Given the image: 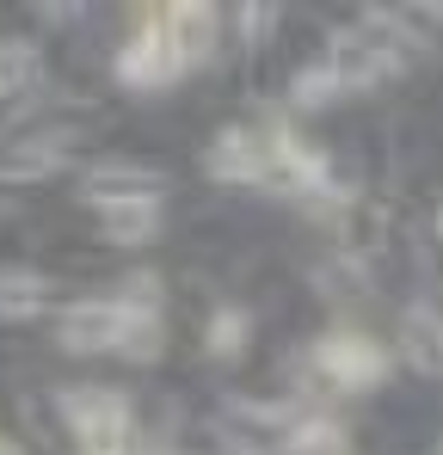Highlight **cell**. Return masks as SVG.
Here are the masks:
<instances>
[{"label": "cell", "mask_w": 443, "mask_h": 455, "mask_svg": "<svg viewBox=\"0 0 443 455\" xmlns=\"http://www.w3.org/2000/svg\"><path fill=\"white\" fill-rule=\"evenodd\" d=\"M62 425L80 455H130L136 450V412L117 387H62Z\"/></svg>", "instance_id": "6da1fadb"}, {"label": "cell", "mask_w": 443, "mask_h": 455, "mask_svg": "<svg viewBox=\"0 0 443 455\" xmlns=\"http://www.w3.org/2000/svg\"><path fill=\"white\" fill-rule=\"evenodd\" d=\"M400 50H407V44L394 37L388 12H369V19L339 25V31L326 37V68L339 75V86H375V80L394 75Z\"/></svg>", "instance_id": "7a4b0ae2"}, {"label": "cell", "mask_w": 443, "mask_h": 455, "mask_svg": "<svg viewBox=\"0 0 443 455\" xmlns=\"http://www.w3.org/2000/svg\"><path fill=\"white\" fill-rule=\"evenodd\" d=\"M124 326H130V307L117 302V296H80L56 320V345L62 351H117Z\"/></svg>", "instance_id": "3957f363"}, {"label": "cell", "mask_w": 443, "mask_h": 455, "mask_svg": "<svg viewBox=\"0 0 443 455\" xmlns=\"http://www.w3.org/2000/svg\"><path fill=\"white\" fill-rule=\"evenodd\" d=\"M173 75H185V56L173 50L166 25L148 12L142 25L130 31V44L117 50V80H130V86H166Z\"/></svg>", "instance_id": "277c9868"}, {"label": "cell", "mask_w": 443, "mask_h": 455, "mask_svg": "<svg viewBox=\"0 0 443 455\" xmlns=\"http://www.w3.org/2000/svg\"><path fill=\"white\" fill-rule=\"evenodd\" d=\"M314 363H320V376L339 381V387H375V381L388 376V351L375 339H364V332H326L314 345Z\"/></svg>", "instance_id": "5b68a950"}, {"label": "cell", "mask_w": 443, "mask_h": 455, "mask_svg": "<svg viewBox=\"0 0 443 455\" xmlns=\"http://www.w3.org/2000/svg\"><path fill=\"white\" fill-rule=\"evenodd\" d=\"M204 166H210L216 179H234V185H265V179H271V142H265V130L234 124V130H222L216 142H210Z\"/></svg>", "instance_id": "8992f818"}, {"label": "cell", "mask_w": 443, "mask_h": 455, "mask_svg": "<svg viewBox=\"0 0 443 455\" xmlns=\"http://www.w3.org/2000/svg\"><path fill=\"white\" fill-rule=\"evenodd\" d=\"M86 204L105 210V204H130V197H160V166H136V160H99L86 179H80Z\"/></svg>", "instance_id": "52a82bcc"}, {"label": "cell", "mask_w": 443, "mask_h": 455, "mask_svg": "<svg viewBox=\"0 0 443 455\" xmlns=\"http://www.w3.org/2000/svg\"><path fill=\"white\" fill-rule=\"evenodd\" d=\"M154 19L166 25L173 50L185 56V68L210 56V44H216V6H204V0H173V6H154Z\"/></svg>", "instance_id": "ba28073f"}, {"label": "cell", "mask_w": 443, "mask_h": 455, "mask_svg": "<svg viewBox=\"0 0 443 455\" xmlns=\"http://www.w3.org/2000/svg\"><path fill=\"white\" fill-rule=\"evenodd\" d=\"M400 351H407L413 370L443 376V314H438V307L413 302L407 314H400Z\"/></svg>", "instance_id": "9c48e42d"}, {"label": "cell", "mask_w": 443, "mask_h": 455, "mask_svg": "<svg viewBox=\"0 0 443 455\" xmlns=\"http://www.w3.org/2000/svg\"><path fill=\"white\" fill-rule=\"evenodd\" d=\"M50 296V277L31 265H0V314L6 320H31Z\"/></svg>", "instance_id": "30bf717a"}, {"label": "cell", "mask_w": 443, "mask_h": 455, "mask_svg": "<svg viewBox=\"0 0 443 455\" xmlns=\"http://www.w3.org/2000/svg\"><path fill=\"white\" fill-rule=\"evenodd\" d=\"M99 222H105V234H111L117 246H136V240H148V234L160 228V197H130V204H105V210H99Z\"/></svg>", "instance_id": "8fae6325"}, {"label": "cell", "mask_w": 443, "mask_h": 455, "mask_svg": "<svg viewBox=\"0 0 443 455\" xmlns=\"http://www.w3.org/2000/svg\"><path fill=\"white\" fill-rule=\"evenodd\" d=\"M56 166H62V136H37V142H19L0 154V179H44Z\"/></svg>", "instance_id": "7c38bea8"}, {"label": "cell", "mask_w": 443, "mask_h": 455, "mask_svg": "<svg viewBox=\"0 0 443 455\" xmlns=\"http://www.w3.org/2000/svg\"><path fill=\"white\" fill-rule=\"evenodd\" d=\"M284 450L290 455H351V443H345V431L333 419H302V425H290Z\"/></svg>", "instance_id": "4fadbf2b"}, {"label": "cell", "mask_w": 443, "mask_h": 455, "mask_svg": "<svg viewBox=\"0 0 443 455\" xmlns=\"http://www.w3.org/2000/svg\"><path fill=\"white\" fill-rule=\"evenodd\" d=\"M339 92H345V86H339V75L326 68V56H320V62H308V68L290 80V99L302 105V111H314V105H333Z\"/></svg>", "instance_id": "5bb4252c"}, {"label": "cell", "mask_w": 443, "mask_h": 455, "mask_svg": "<svg viewBox=\"0 0 443 455\" xmlns=\"http://www.w3.org/2000/svg\"><path fill=\"white\" fill-rule=\"evenodd\" d=\"M31 75H37V44L31 37H0V99L19 92Z\"/></svg>", "instance_id": "9a60e30c"}, {"label": "cell", "mask_w": 443, "mask_h": 455, "mask_svg": "<svg viewBox=\"0 0 443 455\" xmlns=\"http://www.w3.org/2000/svg\"><path fill=\"white\" fill-rule=\"evenodd\" d=\"M240 339H246V314H240V307H222L216 320H210V351H216V357H234Z\"/></svg>", "instance_id": "2e32d148"}, {"label": "cell", "mask_w": 443, "mask_h": 455, "mask_svg": "<svg viewBox=\"0 0 443 455\" xmlns=\"http://www.w3.org/2000/svg\"><path fill=\"white\" fill-rule=\"evenodd\" d=\"M0 455H25V450H19V443H12V437H0Z\"/></svg>", "instance_id": "e0dca14e"}, {"label": "cell", "mask_w": 443, "mask_h": 455, "mask_svg": "<svg viewBox=\"0 0 443 455\" xmlns=\"http://www.w3.org/2000/svg\"><path fill=\"white\" fill-rule=\"evenodd\" d=\"M438 234H443V204H438Z\"/></svg>", "instance_id": "ac0fdd59"}]
</instances>
